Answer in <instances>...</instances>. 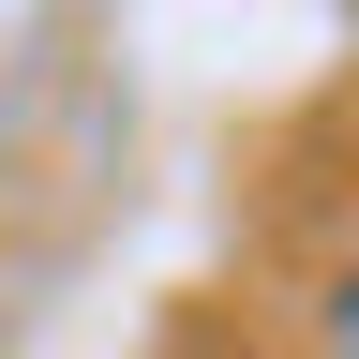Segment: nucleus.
<instances>
[{"instance_id":"1","label":"nucleus","mask_w":359,"mask_h":359,"mask_svg":"<svg viewBox=\"0 0 359 359\" xmlns=\"http://www.w3.org/2000/svg\"><path fill=\"white\" fill-rule=\"evenodd\" d=\"M344 359H359V299H344Z\"/></svg>"}]
</instances>
